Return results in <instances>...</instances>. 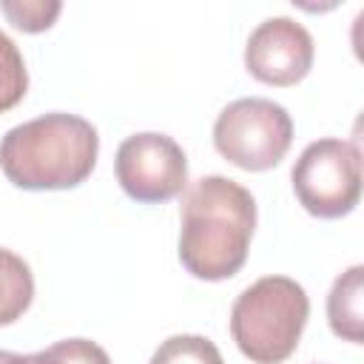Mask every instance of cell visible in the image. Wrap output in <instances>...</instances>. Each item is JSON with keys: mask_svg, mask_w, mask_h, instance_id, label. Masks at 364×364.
I'll return each mask as SVG.
<instances>
[{"mask_svg": "<svg viewBox=\"0 0 364 364\" xmlns=\"http://www.w3.org/2000/svg\"><path fill=\"white\" fill-rule=\"evenodd\" d=\"M290 182L299 205L310 216L341 219L361 199V151L347 139H316L299 154Z\"/></svg>", "mask_w": 364, "mask_h": 364, "instance_id": "obj_5", "label": "cell"}, {"mask_svg": "<svg viewBox=\"0 0 364 364\" xmlns=\"http://www.w3.org/2000/svg\"><path fill=\"white\" fill-rule=\"evenodd\" d=\"M293 142V119L284 105L264 97L228 102L213 122V148L242 171L276 168Z\"/></svg>", "mask_w": 364, "mask_h": 364, "instance_id": "obj_4", "label": "cell"}, {"mask_svg": "<svg viewBox=\"0 0 364 364\" xmlns=\"http://www.w3.org/2000/svg\"><path fill=\"white\" fill-rule=\"evenodd\" d=\"M0 11L6 20L26 34H40L54 26V20L63 11V3H46V0H0Z\"/></svg>", "mask_w": 364, "mask_h": 364, "instance_id": "obj_13", "label": "cell"}, {"mask_svg": "<svg viewBox=\"0 0 364 364\" xmlns=\"http://www.w3.org/2000/svg\"><path fill=\"white\" fill-rule=\"evenodd\" d=\"M34 299L31 267L9 247H0V327L14 324Z\"/></svg>", "mask_w": 364, "mask_h": 364, "instance_id": "obj_9", "label": "cell"}, {"mask_svg": "<svg viewBox=\"0 0 364 364\" xmlns=\"http://www.w3.org/2000/svg\"><path fill=\"white\" fill-rule=\"evenodd\" d=\"M316 46L310 31L290 17L262 20L245 43V68L267 85H296L313 68Z\"/></svg>", "mask_w": 364, "mask_h": 364, "instance_id": "obj_7", "label": "cell"}, {"mask_svg": "<svg viewBox=\"0 0 364 364\" xmlns=\"http://www.w3.org/2000/svg\"><path fill=\"white\" fill-rule=\"evenodd\" d=\"M148 364H225V358L210 338L182 333V336L165 338L154 350Z\"/></svg>", "mask_w": 364, "mask_h": 364, "instance_id": "obj_11", "label": "cell"}, {"mask_svg": "<svg viewBox=\"0 0 364 364\" xmlns=\"http://www.w3.org/2000/svg\"><path fill=\"white\" fill-rule=\"evenodd\" d=\"M6 364H111L108 353L88 338H63L40 353H9Z\"/></svg>", "mask_w": 364, "mask_h": 364, "instance_id": "obj_10", "label": "cell"}, {"mask_svg": "<svg viewBox=\"0 0 364 364\" xmlns=\"http://www.w3.org/2000/svg\"><path fill=\"white\" fill-rule=\"evenodd\" d=\"M114 173L134 202L162 205L188 188V156L173 136L142 131L119 142Z\"/></svg>", "mask_w": 364, "mask_h": 364, "instance_id": "obj_6", "label": "cell"}, {"mask_svg": "<svg viewBox=\"0 0 364 364\" xmlns=\"http://www.w3.org/2000/svg\"><path fill=\"white\" fill-rule=\"evenodd\" d=\"M179 262L202 282H225L247 262L256 199L236 179L210 173L185 188L179 210Z\"/></svg>", "mask_w": 364, "mask_h": 364, "instance_id": "obj_1", "label": "cell"}, {"mask_svg": "<svg viewBox=\"0 0 364 364\" xmlns=\"http://www.w3.org/2000/svg\"><path fill=\"white\" fill-rule=\"evenodd\" d=\"M28 91V71L14 40L0 31V114L11 111Z\"/></svg>", "mask_w": 364, "mask_h": 364, "instance_id": "obj_12", "label": "cell"}, {"mask_svg": "<svg viewBox=\"0 0 364 364\" xmlns=\"http://www.w3.org/2000/svg\"><path fill=\"white\" fill-rule=\"evenodd\" d=\"M310 299L296 279L262 276L230 307V336L253 364L287 361L304 333Z\"/></svg>", "mask_w": 364, "mask_h": 364, "instance_id": "obj_3", "label": "cell"}, {"mask_svg": "<svg viewBox=\"0 0 364 364\" xmlns=\"http://www.w3.org/2000/svg\"><path fill=\"white\" fill-rule=\"evenodd\" d=\"M100 154L97 128L65 111L20 122L0 139V171L23 191H68L82 185Z\"/></svg>", "mask_w": 364, "mask_h": 364, "instance_id": "obj_2", "label": "cell"}, {"mask_svg": "<svg viewBox=\"0 0 364 364\" xmlns=\"http://www.w3.org/2000/svg\"><path fill=\"white\" fill-rule=\"evenodd\" d=\"M364 267L353 264L341 276H336L330 293H327V324L330 330L353 344H361L364 338Z\"/></svg>", "mask_w": 364, "mask_h": 364, "instance_id": "obj_8", "label": "cell"}, {"mask_svg": "<svg viewBox=\"0 0 364 364\" xmlns=\"http://www.w3.org/2000/svg\"><path fill=\"white\" fill-rule=\"evenodd\" d=\"M9 361V350H0V364H6Z\"/></svg>", "mask_w": 364, "mask_h": 364, "instance_id": "obj_14", "label": "cell"}]
</instances>
